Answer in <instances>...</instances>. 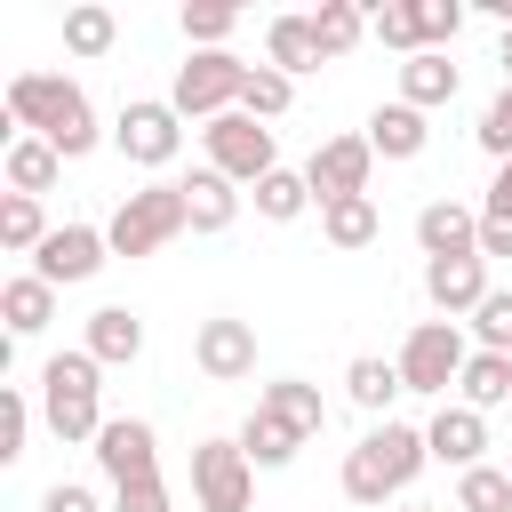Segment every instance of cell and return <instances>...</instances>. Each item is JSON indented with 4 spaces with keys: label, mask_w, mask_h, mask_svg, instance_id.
I'll list each match as a JSON object with an SVG mask.
<instances>
[{
    "label": "cell",
    "mask_w": 512,
    "mask_h": 512,
    "mask_svg": "<svg viewBox=\"0 0 512 512\" xmlns=\"http://www.w3.org/2000/svg\"><path fill=\"white\" fill-rule=\"evenodd\" d=\"M320 56H328V48H320L312 16H272V32H264V64H272V72L296 80V72H320Z\"/></svg>",
    "instance_id": "obj_17"
},
{
    "label": "cell",
    "mask_w": 512,
    "mask_h": 512,
    "mask_svg": "<svg viewBox=\"0 0 512 512\" xmlns=\"http://www.w3.org/2000/svg\"><path fill=\"white\" fill-rule=\"evenodd\" d=\"M120 40V16L104 8V0H80V8H64V48L72 56H104Z\"/></svg>",
    "instance_id": "obj_28"
},
{
    "label": "cell",
    "mask_w": 512,
    "mask_h": 512,
    "mask_svg": "<svg viewBox=\"0 0 512 512\" xmlns=\"http://www.w3.org/2000/svg\"><path fill=\"white\" fill-rule=\"evenodd\" d=\"M24 440H32V400L8 384V392H0V456L16 464V456H24Z\"/></svg>",
    "instance_id": "obj_39"
},
{
    "label": "cell",
    "mask_w": 512,
    "mask_h": 512,
    "mask_svg": "<svg viewBox=\"0 0 512 512\" xmlns=\"http://www.w3.org/2000/svg\"><path fill=\"white\" fill-rule=\"evenodd\" d=\"M408 8H416V56L424 48H448L456 24H464V0H408Z\"/></svg>",
    "instance_id": "obj_37"
},
{
    "label": "cell",
    "mask_w": 512,
    "mask_h": 512,
    "mask_svg": "<svg viewBox=\"0 0 512 512\" xmlns=\"http://www.w3.org/2000/svg\"><path fill=\"white\" fill-rule=\"evenodd\" d=\"M240 448H248V464H256V472H280V464L304 448V432H296V424H280L272 408H256V416L240 424Z\"/></svg>",
    "instance_id": "obj_24"
},
{
    "label": "cell",
    "mask_w": 512,
    "mask_h": 512,
    "mask_svg": "<svg viewBox=\"0 0 512 512\" xmlns=\"http://www.w3.org/2000/svg\"><path fill=\"white\" fill-rule=\"evenodd\" d=\"M8 120H16L24 136L56 144L64 160L96 152V112H88L80 80H64V72H16V80H8Z\"/></svg>",
    "instance_id": "obj_1"
},
{
    "label": "cell",
    "mask_w": 512,
    "mask_h": 512,
    "mask_svg": "<svg viewBox=\"0 0 512 512\" xmlns=\"http://www.w3.org/2000/svg\"><path fill=\"white\" fill-rule=\"evenodd\" d=\"M56 168H64V152H56V144H40V136H16V144H8V192L40 200V192L56 184Z\"/></svg>",
    "instance_id": "obj_25"
},
{
    "label": "cell",
    "mask_w": 512,
    "mask_h": 512,
    "mask_svg": "<svg viewBox=\"0 0 512 512\" xmlns=\"http://www.w3.org/2000/svg\"><path fill=\"white\" fill-rule=\"evenodd\" d=\"M496 64H504V80H512V32H504V48H496Z\"/></svg>",
    "instance_id": "obj_45"
},
{
    "label": "cell",
    "mask_w": 512,
    "mask_h": 512,
    "mask_svg": "<svg viewBox=\"0 0 512 512\" xmlns=\"http://www.w3.org/2000/svg\"><path fill=\"white\" fill-rule=\"evenodd\" d=\"M80 352H96L104 368H120V360L144 352V320H136L128 304H104V312H88V344H80Z\"/></svg>",
    "instance_id": "obj_19"
},
{
    "label": "cell",
    "mask_w": 512,
    "mask_h": 512,
    "mask_svg": "<svg viewBox=\"0 0 512 512\" xmlns=\"http://www.w3.org/2000/svg\"><path fill=\"white\" fill-rule=\"evenodd\" d=\"M424 448H432L440 464L472 472V464H480V448H488V416H480V408H440V416L424 424Z\"/></svg>",
    "instance_id": "obj_16"
},
{
    "label": "cell",
    "mask_w": 512,
    "mask_h": 512,
    "mask_svg": "<svg viewBox=\"0 0 512 512\" xmlns=\"http://www.w3.org/2000/svg\"><path fill=\"white\" fill-rule=\"evenodd\" d=\"M344 392H352V408H368V416H384L408 384H400V360H352L344 368Z\"/></svg>",
    "instance_id": "obj_27"
},
{
    "label": "cell",
    "mask_w": 512,
    "mask_h": 512,
    "mask_svg": "<svg viewBox=\"0 0 512 512\" xmlns=\"http://www.w3.org/2000/svg\"><path fill=\"white\" fill-rule=\"evenodd\" d=\"M368 32H376L384 48H408V56H416V8H408V0H368Z\"/></svg>",
    "instance_id": "obj_38"
},
{
    "label": "cell",
    "mask_w": 512,
    "mask_h": 512,
    "mask_svg": "<svg viewBox=\"0 0 512 512\" xmlns=\"http://www.w3.org/2000/svg\"><path fill=\"white\" fill-rule=\"evenodd\" d=\"M472 336H480V352H504V360H512V288H488V296H480Z\"/></svg>",
    "instance_id": "obj_36"
},
{
    "label": "cell",
    "mask_w": 512,
    "mask_h": 512,
    "mask_svg": "<svg viewBox=\"0 0 512 512\" xmlns=\"http://www.w3.org/2000/svg\"><path fill=\"white\" fill-rule=\"evenodd\" d=\"M256 408H272V416H280V424H296L304 440H312V432H328V400H320V384H304V376L264 384V392H256Z\"/></svg>",
    "instance_id": "obj_20"
},
{
    "label": "cell",
    "mask_w": 512,
    "mask_h": 512,
    "mask_svg": "<svg viewBox=\"0 0 512 512\" xmlns=\"http://www.w3.org/2000/svg\"><path fill=\"white\" fill-rule=\"evenodd\" d=\"M320 232H328V248H368V240L384 232V216H376V200L360 192V200H336V208H320Z\"/></svg>",
    "instance_id": "obj_29"
},
{
    "label": "cell",
    "mask_w": 512,
    "mask_h": 512,
    "mask_svg": "<svg viewBox=\"0 0 512 512\" xmlns=\"http://www.w3.org/2000/svg\"><path fill=\"white\" fill-rule=\"evenodd\" d=\"M104 256H112V240H104L96 224H56V232L40 240V256H32V272H40L48 288H72V280H96Z\"/></svg>",
    "instance_id": "obj_11"
},
{
    "label": "cell",
    "mask_w": 512,
    "mask_h": 512,
    "mask_svg": "<svg viewBox=\"0 0 512 512\" xmlns=\"http://www.w3.org/2000/svg\"><path fill=\"white\" fill-rule=\"evenodd\" d=\"M192 360H200V376H208V384H240V376H256V328H248V320H232V312H216V320H200Z\"/></svg>",
    "instance_id": "obj_12"
},
{
    "label": "cell",
    "mask_w": 512,
    "mask_h": 512,
    "mask_svg": "<svg viewBox=\"0 0 512 512\" xmlns=\"http://www.w3.org/2000/svg\"><path fill=\"white\" fill-rule=\"evenodd\" d=\"M456 392H464V408H480V416L504 408V400H512V360H504V352H472L464 376H456Z\"/></svg>",
    "instance_id": "obj_26"
},
{
    "label": "cell",
    "mask_w": 512,
    "mask_h": 512,
    "mask_svg": "<svg viewBox=\"0 0 512 512\" xmlns=\"http://www.w3.org/2000/svg\"><path fill=\"white\" fill-rule=\"evenodd\" d=\"M176 232H192L184 184H144V192H128V200L112 208V224H104L112 256H160V248H168Z\"/></svg>",
    "instance_id": "obj_4"
},
{
    "label": "cell",
    "mask_w": 512,
    "mask_h": 512,
    "mask_svg": "<svg viewBox=\"0 0 512 512\" xmlns=\"http://www.w3.org/2000/svg\"><path fill=\"white\" fill-rule=\"evenodd\" d=\"M0 320H8V336H40V328L56 320V288H48L40 272L8 280V288H0Z\"/></svg>",
    "instance_id": "obj_23"
},
{
    "label": "cell",
    "mask_w": 512,
    "mask_h": 512,
    "mask_svg": "<svg viewBox=\"0 0 512 512\" xmlns=\"http://www.w3.org/2000/svg\"><path fill=\"white\" fill-rule=\"evenodd\" d=\"M424 296L456 320V312H480V296H488V256H432L424 264Z\"/></svg>",
    "instance_id": "obj_15"
},
{
    "label": "cell",
    "mask_w": 512,
    "mask_h": 512,
    "mask_svg": "<svg viewBox=\"0 0 512 512\" xmlns=\"http://www.w3.org/2000/svg\"><path fill=\"white\" fill-rule=\"evenodd\" d=\"M480 216H512V160L496 168V184H488V208H480Z\"/></svg>",
    "instance_id": "obj_44"
},
{
    "label": "cell",
    "mask_w": 512,
    "mask_h": 512,
    "mask_svg": "<svg viewBox=\"0 0 512 512\" xmlns=\"http://www.w3.org/2000/svg\"><path fill=\"white\" fill-rule=\"evenodd\" d=\"M112 512H168V480L152 472V480H128V488H112Z\"/></svg>",
    "instance_id": "obj_41"
},
{
    "label": "cell",
    "mask_w": 512,
    "mask_h": 512,
    "mask_svg": "<svg viewBox=\"0 0 512 512\" xmlns=\"http://www.w3.org/2000/svg\"><path fill=\"white\" fill-rule=\"evenodd\" d=\"M40 512H96V496H88L80 480H56V488L40 496Z\"/></svg>",
    "instance_id": "obj_42"
},
{
    "label": "cell",
    "mask_w": 512,
    "mask_h": 512,
    "mask_svg": "<svg viewBox=\"0 0 512 512\" xmlns=\"http://www.w3.org/2000/svg\"><path fill=\"white\" fill-rule=\"evenodd\" d=\"M232 24H240V8H224V0H184V40H192V48H224Z\"/></svg>",
    "instance_id": "obj_35"
},
{
    "label": "cell",
    "mask_w": 512,
    "mask_h": 512,
    "mask_svg": "<svg viewBox=\"0 0 512 512\" xmlns=\"http://www.w3.org/2000/svg\"><path fill=\"white\" fill-rule=\"evenodd\" d=\"M192 496H200V512H248V496H256L248 448L240 440H200L192 448Z\"/></svg>",
    "instance_id": "obj_8"
},
{
    "label": "cell",
    "mask_w": 512,
    "mask_h": 512,
    "mask_svg": "<svg viewBox=\"0 0 512 512\" xmlns=\"http://www.w3.org/2000/svg\"><path fill=\"white\" fill-rule=\"evenodd\" d=\"M448 96H456V64H448V48H424V56L400 64V104L432 112V104H448Z\"/></svg>",
    "instance_id": "obj_21"
},
{
    "label": "cell",
    "mask_w": 512,
    "mask_h": 512,
    "mask_svg": "<svg viewBox=\"0 0 512 512\" xmlns=\"http://www.w3.org/2000/svg\"><path fill=\"white\" fill-rule=\"evenodd\" d=\"M464 360H472V344H464L456 320H416L408 344H400V384L408 392H448L464 376Z\"/></svg>",
    "instance_id": "obj_7"
},
{
    "label": "cell",
    "mask_w": 512,
    "mask_h": 512,
    "mask_svg": "<svg viewBox=\"0 0 512 512\" xmlns=\"http://www.w3.org/2000/svg\"><path fill=\"white\" fill-rule=\"evenodd\" d=\"M400 512H448V504H400Z\"/></svg>",
    "instance_id": "obj_46"
},
{
    "label": "cell",
    "mask_w": 512,
    "mask_h": 512,
    "mask_svg": "<svg viewBox=\"0 0 512 512\" xmlns=\"http://www.w3.org/2000/svg\"><path fill=\"white\" fill-rule=\"evenodd\" d=\"M368 168H376V144H368V136H328V144H312V160H304L312 208L360 200V192H368Z\"/></svg>",
    "instance_id": "obj_9"
},
{
    "label": "cell",
    "mask_w": 512,
    "mask_h": 512,
    "mask_svg": "<svg viewBox=\"0 0 512 512\" xmlns=\"http://www.w3.org/2000/svg\"><path fill=\"white\" fill-rule=\"evenodd\" d=\"M296 104V80L288 72H272V64H248V88H240V112L248 120H280Z\"/></svg>",
    "instance_id": "obj_32"
},
{
    "label": "cell",
    "mask_w": 512,
    "mask_h": 512,
    "mask_svg": "<svg viewBox=\"0 0 512 512\" xmlns=\"http://www.w3.org/2000/svg\"><path fill=\"white\" fill-rule=\"evenodd\" d=\"M40 240H48V216H40V200L8 192V200H0V248H16V256L32 248V256H40Z\"/></svg>",
    "instance_id": "obj_33"
},
{
    "label": "cell",
    "mask_w": 512,
    "mask_h": 512,
    "mask_svg": "<svg viewBox=\"0 0 512 512\" xmlns=\"http://www.w3.org/2000/svg\"><path fill=\"white\" fill-rule=\"evenodd\" d=\"M96 464H104L112 488L152 480V472H160V440H152V424H144V416H112V424L96 432Z\"/></svg>",
    "instance_id": "obj_13"
},
{
    "label": "cell",
    "mask_w": 512,
    "mask_h": 512,
    "mask_svg": "<svg viewBox=\"0 0 512 512\" xmlns=\"http://www.w3.org/2000/svg\"><path fill=\"white\" fill-rule=\"evenodd\" d=\"M480 152H496V168L512 160V80L496 88V104L480 112Z\"/></svg>",
    "instance_id": "obj_40"
},
{
    "label": "cell",
    "mask_w": 512,
    "mask_h": 512,
    "mask_svg": "<svg viewBox=\"0 0 512 512\" xmlns=\"http://www.w3.org/2000/svg\"><path fill=\"white\" fill-rule=\"evenodd\" d=\"M96 376H104L96 352H56V360L40 368V416H48L56 440H96V432L112 424V416L96 408V392H104Z\"/></svg>",
    "instance_id": "obj_3"
},
{
    "label": "cell",
    "mask_w": 512,
    "mask_h": 512,
    "mask_svg": "<svg viewBox=\"0 0 512 512\" xmlns=\"http://www.w3.org/2000/svg\"><path fill=\"white\" fill-rule=\"evenodd\" d=\"M312 32H320V48H328V56H344V48H360V32H368V8H352V0H320Z\"/></svg>",
    "instance_id": "obj_34"
},
{
    "label": "cell",
    "mask_w": 512,
    "mask_h": 512,
    "mask_svg": "<svg viewBox=\"0 0 512 512\" xmlns=\"http://www.w3.org/2000/svg\"><path fill=\"white\" fill-rule=\"evenodd\" d=\"M416 248H424V264L432 256H480V216L464 200H424L416 208Z\"/></svg>",
    "instance_id": "obj_14"
},
{
    "label": "cell",
    "mask_w": 512,
    "mask_h": 512,
    "mask_svg": "<svg viewBox=\"0 0 512 512\" xmlns=\"http://www.w3.org/2000/svg\"><path fill=\"white\" fill-rule=\"evenodd\" d=\"M480 256H512V216H480Z\"/></svg>",
    "instance_id": "obj_43"
},
{
    "label": "cell",
    "mask_w": 512,
    "mask_h": 512,
    "mask_svg": "<svg viewBox=\"0 0 512 512\" xmlns=\"http://www.w3.org/2000/svg\"><path fill=\"white\" fill-rule=\"evenodd\" d=\"M504 472H512V464H504Z\"/></svg>",
    "instance_id": "obj_47"
},
{
    "label": "cell",
    "mask_w": 512,
    "mask_h": 512,
    "mask_svg": "<svg viewBox=\"0 0 512 512\" xmlns=\"http://www.w3.org/2000/svg\"><path fill=\"white\" fill-rule=\"evenodd\" d=\"M312 208V184H304V168H272L264 184H256V216H272V224H296Z\"/></svg>",
    "instance_id": "obj_30"
},
{
    "label": "cell",
    "mask_w": 512,
    "mask_h": 512,
    "mask_svg": "<svg viewBox=\"0 0 512 512\" xmlns=\"http://www.w3.org/2000/svg\"><path fill=\"white\" fill-rule=\"evenodd\" d=\"M200 144H208V168H216V176H232V184H264V176L280 168L272 128H264V120H248V112L208 120V128H200Z\"/></svg>",
    "instance_id": "obj_6"
},
{
    "label": "cell",
    "mask_w": 512,
    "mask_h": 512,
    "mask_svg": "<svg viewBox=\"0 0 512 512\" xmlns=\"http://www.w3.org/2000/svg\"><path fill=\"white\" fill-rule=\"evenodd\" d=\"M424 456H432V448H424V432L384 416V424L344 456V496H352V504H384V496H400V488L424 472Z\"/></svg>",
    "instance_id": "obj_2"
},
{
    "label": "cell",
    "mask_w": 512,
    "mask_h": 512,
    "mask_svg": "<svg viewBox=\"0 0 512 512\" xmlns=\"http://www.w3.org/2000/svg\"><path fill=\"white\" fill-rule=\"evenodd\" d=\"M424 136H432V128H424L416 104H376V112H368V144H376V160H416Z\"/></svg>",
    "instance_id": "obj_18"
},
{
    "label": "cell",
    "mask_w": 512,
    "mask_h": 512,
    "mask_svg": "<svg viewBox=\"0 0 512 512\" xmlns=\"http://www.w3.org/2000/svg\"><path fill=\"white\" fill-rule=\"evenodd\" d=\"M240 88H248V64L232 56V48H192L184 64H176V88H168V104L184 112V120H224V112H240Z\"/></svg>",
    "instance_id": "obj_5"
},
{
    "label": "cell",
    "mask_w": 512,
    "mask_h": 512,
    "mask_svg": "<svg viewBox=\"0 0 512 512\" xmlns=\"http://www.w3.org/2000/svg\"><path fill=\"white\" fill-rule=\"evenodd\" d=\"M184 208H192V232H232V216H240V192H232V176L200 168V176H184Z\"/></svg>",
    "instance_id": "obj_22"
},
{
    "label": "cell",
    "mask_w": 512,
    "mask_h": 512,
    "mask_svg": "<svg viewBox=\"0 0 512 512\" xmlns=\"http://www.w3.org/2000/svg\"><path fill=\"white\" fill-rule=\"evenodd\" d=\"M184 112L176 104H160V96H136V104H120V120H112V144L136 160V168H168L176 160V144H184V128H176Z\"/></svg>",
    "instance_id": "obj_10"
},
{
    "label": "cell",
    "mask_w": 512,
    "mask_h": 512,
    "mask_svg": "<svg viewBox=\"0 0 512 512\" xmlns=\"http://www.w3.org/2000/svg\"><path fill=\"white\" fill-rule=\"evenodd\" d=\"M456 512H512V472H504V464L456 472Z\"/></svg>",
    "instance_id": "obj_31"
}]
</instances>
